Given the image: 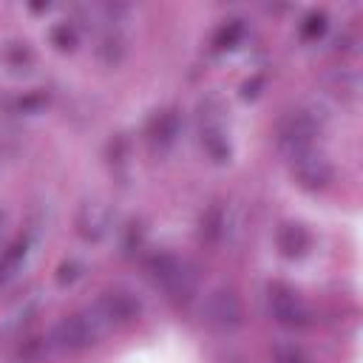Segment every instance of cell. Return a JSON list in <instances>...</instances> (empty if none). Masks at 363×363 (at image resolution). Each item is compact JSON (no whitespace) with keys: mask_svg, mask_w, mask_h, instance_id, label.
Wrapping results in <instances>:
<instances>
[{"mask_svg":"<svg viewBox=\"0 0 363 363\" xmlns=\"http://www.w3.org/2000/svg\"><path fill=\"white\" fill-rule=\"evenodd\" d=\"M105 332H111V323L105 320L102 309L94 303V306L82 309V312L68 315V318L54 329V343H57L60 349L77 352V349L94 346Z\"/></svg>","mask_w":363,"mask_h":363,"instance_id":"1","label":"cell"},{"mask_svg":"<svg viewBox=\"0 0 363 363\" xmlns=\"http://www.w3.org/2000/svg\"><path fill=\"white\" fill-rule=\"evenodd\" d=\"M320 125H323V113H318L312 108L292 111L281 122V128H278V145L286 153V159L295 156V153H303V150L315 147V139L320 133Z\"/></svg>","mask_w":363,"mask_h":363,"instance_id":"2","label":"cell"},{"mask_svg":"<svg viewBox=\"0 0 363 363\" xmlns=\"http://www.w3.org/2000/svg\"><path fill=\"white\" fill-rule=\"evenodd\" d=\"M267 301H269V312L272 318L286 326V329H301V326H309L312 320V312L309 306L284 284H272L269 292H267Z\"/></svg>","mask_w":363,"mask_h":363,"instance_id":"3","label":"cell"},{"mask_svg":"<svg viewBox=\"0 0 363 363\" xmlns=\"http://www.w3.org/2000/svg\"><path fill=\"white\" fill-rule=\"evenodd\" d=\"M289 167H292V176L298 179V184L306 190H323L335 176L329 159L318 147H309L303 153L289 156Z\"/></svg>","mask_w":363,"mask_h":363,"instance_id":"4","label":"cell"},{"mask_svg":"<svg viewBox=\"0 0 363 363\" xmlns=\"http://www.w3.org/2000/svg\"><path fill=\"white\" fill-rule=\"evenodd\" d=\"M153 275L176 298H187L193 292V272L187 269L184 261H179L173 255H156L153 258Z\"/></svg>","mask_w":363,"mask_h":363,"instance_id":"5","label":"cell"},{"mask_svg":"<svg viewBox=\"0 0 363 363\" xmlns=\"http://www.w3.org/2000/svg\"><path fill=\"white\" fill-rule=\"evenodd\" d=\"M204 315H207V323H213L216 329H227L230 332V329H235L241 323V303H238L233 289H216L207 298Z\"/></svg>","mask_w":363,"mask_h":363,"instance_id":"6","label":"cell"},{"mask_svg":"<svg viewBox=\"0 0 363 363\" xmlns=\"http://www.w3.org/2000/svg\"><path fill=\"white\" fill-rule=\"evenodd\" d=\"M96 306L102 309V315H105V320L111 323V329L119 326V323L133 320V318L139 315V309H142L139 298H136L133 292H128V289H111V292H105V295L96 301Z\"/></svg>","mask_w":363,"mask_h":363,"instance_id":"7","label":"cell"},{"mask_svg":"<svg viewBox=\"0 0 363 363\" xmlns=\"http://www.w3.org/2000/svg\"><path fill=\"white\" fill-rule=\"evenodd\" d=\"M108 224H111V210H108L105 201L91 199V201H85V204L79 207V213H77V230H79V235L88 238V241H99V238L108 233Z\"/></svg>","mask_w":363,"mask_h":363,"instance_id":"8","label":"cell"},{"mask_svg":"<svg viewBox=\"0 0 363 363\" xmlns=\"http://www.w3.org/2000/svg\"><path fill=\"white\" fill-rule=\"evenodd\" d=\"M199 142L204 147V153L216 162V164H224L230 162V139L224 133V128L213 119H201V130H199Z\"/></svg>","mask_w":363,"mask_h":363,"instance_id":"9","label":"cell"},{"mask_svg":"<svg viewBox=\"0 0 363 363\" xmlns=\"http://www.w3.org/2000/svg\"><path fill=\"white\" fill-rule=\"evenodd\" d=\"M309 244H312V235H309V230H306L303 224H284V227L278 230V250H281V255H286V258H301V255H306Z\"/></svg>","mask_w":363,"mask_h":363,"instance_id":"10","label":"cell"},{"mask_svg":"<svg viewBox=\"0 0 363 363\" xmlns=\"http://www.w3.org/2000/svg\"><path fill=\"white\" fill-rule=\"evenodd\" d=\"M176 133H179V116H176L173 111H162V113H156L153 122H150V130H147L153 147H159V150L170 147L173 139H176Z\"/></svg>","mask_w":363,"mask_h":363,"instance_id":"11","label":"cell"},{"mask_svg":"<svg viewBox=\"0 0 363 363\" xmlns=\"http://www.w3.org/2000/svg\"><path fill=\"white\" fill-rule=\"evenodd\" d=\"M26 250H28V238H17L3 255H0V281H6L9 278V272L26 258Z\"/></svg>","mask_w":363,"mask_h":363,"instance_id":"12","label":"cell"},{"mask_svg":"<svg viewBox=\"0 0 363 363\" xmlns=\"http://www.w3.org/2000/svg\"><path fill=\"white\" fill-rule=\"evenodd\" d=\"M241 31H244V26H241V20H230L227 26H221V28H218V34H216V40H213V45H216L218 51H224V48H233V45L238 43V37H241Z\"/></svg>","mask_w":363,"mask_h":363,"instance_id":"13","label":"cell"},{"mask_svg":"<svg viewBox=\"0 0 363 363\" xmlns=\"http://www.w3.org/2000/svg\"><path fill=\"white\" fill-rule=\"evenodd\" d=\"M51 40H54V45H57L60 51H71V48L77 45V31H74L68 23H60V26H54Z\"/></svg>","mask_w":363,"mask_h":363,"instance_id":"14","label":"cell"},{"mask_svg":"<svg viewBox=\"0 0 363 363\" xmlns=\"http://www.w3.org/2000/svg\"><path fill=\"white\" fill-rule=\"evenodd\" d=\"M323 31H326V17H323V14H309L306 23H303V28H301L303 40H315V37H320Z\"/></svg>","mask_w":363,"mask_h":363,"instance_id":"15","label":"cell"},{"mask_svg":"<svg viewBox=\"0 0 363 363\" xmlns=\"http://www.w3.org/2000/svg\"><path fill=\"white\" fill-rule=\"evenodd\" d=\"M221 224H224L221 210H218V207H210V213H207L204 221H201V233H204L207 238H216V235L221 233Z\"/></svg>","mask_w":363,"mask_h":363,"instance_id":"16","label":"cell"},{"mask_svg":"<svg viewBox=\"0 0 363 363\" xmlns=\"http://www.w3.org/2000/svg\"><path fill=\"white\" fill-rule=\"evenodd\" d=\"M275 357H278V363H309L306 360V354L298 349V346H278V352H275Z\"/></svg>","mask_w":363,"mask_h":363,"instance_id":"17","label":"cell"},{"mask_svg":"<svg viewBox=\"0 0 363 363\" xmlns=\"http://www.w3.org/2000/svg\"><path fill=\"white\" fill-rule=\"evenodd\" d=\"M79 269H82V267L74 264V261H71V264H62L60 272H57V281H60V284H68V281H74V278L79 275Z\"/></svg>","mask_w":363,"mask_h":363,"instance_id":"18","label":"cell"}]
</instances>
